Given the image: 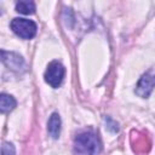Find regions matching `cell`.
I'll use <instances>...</instances> for the list:
<instances>
[{"instance_id":"6","label":"cell","mask_w":155,"mask_h":155,"mask_svg":"<svg viewBox=\"0 0 155 155\" xmlns=\"http://www.w3.org/2000/svg\"><path fill=\"white\" fill-rule=\"evenodd\" d=\"M61 117L57 113H53L50 119H48V122H47V132L48 134L53 138V139H57L59 137V133H61Z\"/></svg>"},{"instance_id":"3","label":"cell","mask_w":155,"mask_h":155,"mask_svg":"<svg viewBox=\"0 0 155 155\" xmlns=\"http://www.w3.org/2000/svg\"><path fill=\"white\" fill-rule=\"evenodd\" d=\"M64 74H65V69L63 67V64L58 61H52L48 63L44 78L45 81L53 88H57L61 86L63 79H64Z\"/></svg>"},{"instance_id":"5","label":"cell","mask_w":155,"mask_h":155,"mask_svg":"<svg viewBox=\"0 0 155 155\" xmlns=\"http://www.w3.org/2000/svg\"><path fill=\"white\" fill-rule=\"evenodd\" d=\"M1 59H2V63L8 67L10 69L12 70H16V71H19L24 68V61L23 58L15 53V52H7V51H1Z\"/></svg>"},{"instance_id":"9","label":"cell","mask_w":155,"mask_h":155,"mask_svg":"<svg viewBox=\"0 0 155 155\" xmlns=\"http://www.w3.org/2000/svg\"><path fill=\"white\" fill-rule=\"evenodd\" d=\"M15 154H16V150H15L13 144L5 142L1 147V155H15Z\"/></svg>"},{"instance_id":"2","label":"cell","mask_w":155,"mask_h":155,"mask_svg":"<svg viewBox=\"0 0 155 155\" xmlns=\"http://www.w3.org/2000/svg\"><path fill=\"white\" fill-rule=\"evenodd\" d=\"M10 25H11L12 31L16 35L25 40L34 38L36 34V29H38L36 24L31 19H27V18H13Z\"/></svg>"},{"instance_id":"7","label":"cell","mask_w":155,"mask_h":155,"mask_svg":"<svg viewBox=\"0 0 155 155\" xmlns=\"http://www.w3.org/2000/svg\"><path fill=\"white\" fill-rule=\"evenodd\" d=\"M16 104H17V102L12 96H10L7 93H1V96H0V111L2 114L13 110Z\"/></svg>"},{"instance_id":"8","label":"cell","mask_w":155,"mask_h":155,"mask_svg":"<svg viewBox=\"0 0 155 155\" xmlns=\"http://www.w3.org/2000/svg\"><path fill=\"white\" fill-rule=\"evenodd\" d=\"M16 11L23 15H31L35 12V4L28 0H21L16 4Z\"/></svg>"},{"instance_id":"1","label":"cell","mask_w":155,"mask_h":155,"mask_svg":"<svg viewBox=\"0 0 155 155\" xmlns=\"http://www.w3.org/2000/svg\"><path fill=\"white\" fill-rule=\"evenodd\" d=\"M75 155H98L102 150V142L98 133L93 130H84L74 138Z\"/></svg>"},{"instance_id":"4","label":"cell","mask_w":155,"mask_h":155,"mask_svg":"<svg viewBox=\"0 0 155 155\" xmlns=\"http://www.w3.org/2000/svg\"><path fill=\"white\" fill-rule=\"evenodd\" d=\"M154 87H155V74L148 71L139 79L136 86V94H138L142 98H148L151 91L154 90Z\"/></svg>"}]
</instances>
